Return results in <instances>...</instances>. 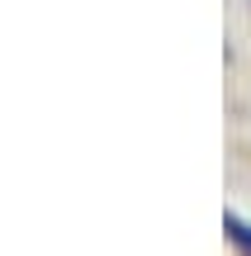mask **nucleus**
Segmentation results:
<instances>
[{"mask_svg": "<svg viewBox=\"0 0 251 256\" xmlns=\"http://www.w3.org/2000/svg\"><path fill=\"white\" fill-rule=\"evenodd\" d=\"M228 238H233L237 247H242V252L251 256V228H247L242 218H237V214H228Z\"/></svg>", "mask_w": 251, "mask_h": 256, "instance_id": "1", "label": "nucleus"}]
</instances>
